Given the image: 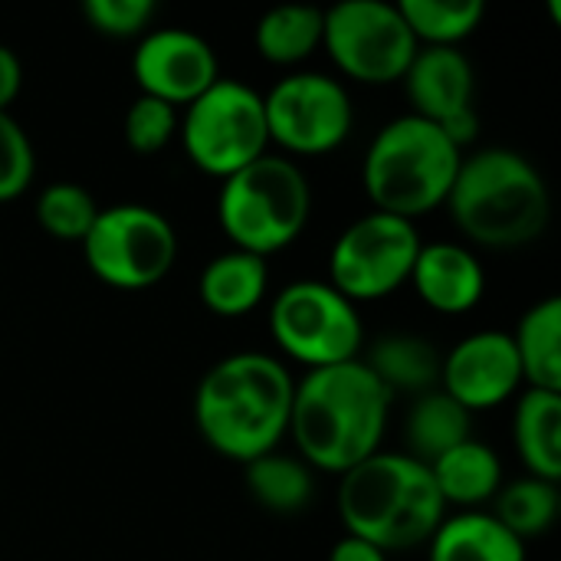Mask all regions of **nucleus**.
Here are the masks:
<instances>
[{"instance_id": "f257e3e1", "label": "nucleus", "mask_w": 561, "mask_h": 561, "mask_svg": "<svg viewBox=\"0 0 561 561\" xmlns=\"http://www.w3.org/2000/svg\"><path fill=\"white\" fill-rule=\"evenodd\" d=\"M391 404V391L362 358L306 371L296 381L289 414V437L299 447V460L309 470L348 473L381 450Z\"/></svg>"}, {"instance_id": "f03ea898", "label": "nucleus", "mask_w": 561, "mask_h": 561, "mask_svg": "<svg viewBox=\"0 0 561 561\" xmlns=\"http://www.w3.org/2000/svg\"><path fill=\"white\" fill-rule=\"evenodd\" d=\"M293 371L266 352H237L214 362L194 391V424L204 444L233 460L250 463L273 454L289 434Z\"/></svg>"}, {"instance_id": "7ed1b4c3", "label": "nucleus", "mask_w": 561, "mask_h": 561, "mask_svg": "<svg viewBox=\"0 0 561 561\" xmlns=\"http://www.w3.org/2000/svg\"><path fill=\"white\" fill-rule=\"evenodd\" d=\"M444 207L473 247L523 250L546 233L552 194L526 154L490 145L463 154Z\"/></svg>"}, {"instance_id": "20e7f679", "label": "nucleus", "mask_w": 561, "mask_h": 561, "mask_svg": "<svg viewBox=\"0 0 561 561\" xmlns=\"http://www.w3.org/2000/svg\"><path fill=\"white\" fill-rule=\"evenodd\" d=\"M335 506L345 536H358L385 556L427 546L447 516L431 467L401 450H378L342 473Z\"/></svg>"}, {"instance_id": "39448f33", "label": "nucleus", "mask_w": 561, "mask_h": 561, "mask_svg": "<svg viewBox=\"0 0 561 561\" xmlns=\"http://www.w3.org/2000/svg\"><path fill=\"white\" fill-rule=\"evenodd\" d=\"M460 161L463 151L434 122L408 112L371 138L362 161V187L378 214L414 224L447 204Z\"/></svg>"}, {"instance_id": "423d86ee", "label": "nucleus", "mask_w": 561, "mask_h": 561, "mask_svg": "<svg viewBox=\"0 0 561 561\" xmlns=\"http://www.w3.org/2000/svg\"><path fill=\"white\" fill-rule=\"evenodd\" d=\"M309 214L312 187L293 158L266 151L220 181L217 220L233 250L270 260L302 237Z\"/></svg>"}, {"instance_id": "0eeeda50", "label": "nucleus", "mask_w": 561, "mask_h": 561, "mask_svg": "<svg viewBox=\"0 0 561 561\" xmlns=\"http://www.w3.org/2000/svg\"><path fill=\"white\" fill-rule=\"evenodd\" d=\"M178 141L201 174L227 181L270 151L263 95L240 79L220 76L184 108Z\"/></svg>"}, {"instance_id": "6e6552de", "label": "nucleus", "mask_w": 561, "mask_h": 561, "mask_svg": "<svg viewBox=\"0 0 561 561\" xmlns=\"http://www.w3.org/2000/svg\"><path fill=\"white\" fill-rule=\"evenodd\" d=\"M79 247L89 273L118 293L151 289L178 263L174 224L148 204L99 207V217Z\"/></svg>"}, {"instance_id": "1a4fd4ad", "label": "nucleus", "mask_w": 561, "mask_h": 561, "mask_svg": "<svg viewBox=\"0 0 561 561\" xmlns=\"http://www.w3.org/2000/svg\"><path fill=\"white\" fill-rule=\"evenodd\" d=\"M270 335L276 348L312 368L355 362L365 345L358 306L348 302L325 279H296L273 296Z\"/></svg>"}, {"instance_id": "9d476101", "label": "nucleus", "mask_w": 561, "mask_h": 561, "mask_svg": "<svg viewBox=\"0 0 561 561\" xmlns=\"http://www.w3.org/2000/svg\"><path fill=\"white\" fill-rule=\"evenodd\" d=\"M322 46L335 69L362 85L401 82L421 49L398 3L388 0H342L329 7Z\"/></svg>"}, {"instance_id": "9b49d317", "label": "nucleus", "mask_w": 561, "mask_h": 561, "mask_svg": "<svg viewBox=\"0 0 561 561\" xmlns=\"http://www.w3.org/2000/svg\"><path fill=\"white\" fill-rule=\"evenodd\" d=\"M263 112L270 145H276L283 158L329 154L342 148L355 128V105L345 82L312 69L286 72L263 95Z\"/></svg>"}, {"instance_id": "f8f14e48", "label": "nucleus", "mask_w": 561, "mask_h": 561, "mask_svg": "<svg viewBox=\"0 0 561 561\" xmlns=\"http://www.w3.org/2000/svg\"><path fill=\"white\" fill-rule=\"evenodd\" d=\"M417 250L421 237L414 224L371 210L335 237L325 283L355 306L388 299L411 279Z\"/></svg>"}, {"instance_id": "ddd939ff", "label": "nucleus", "mask_w": 561, "mask_h": 561, "mask_svg": "<svg viewBox=\"0 0 561 561\" xmlns=\"http://www.w3.org/2000/svg\"><path fill=\"white\" fill-rule=\"evenodd\" d=\"M131 79L138 95L161 99L168 105H191L220 79L214 46L184 26L148 30L131 53Z\"/></svg>"}, {"instance_id": "4468645a", "label": "nucleus", "mask_w": 561, "mask_h": 561, "mask_svg": "<svg viewBox=\"0 0 561 561\" xmlns=\"http://www.w3.org/2000/svg\"><path fill=\"white\" fill-rule=\"evenodd\" d=\"M437 388L470 414L493 411L510 398H516L523 388V368L510 332L483 329L460 339L440 362Z\"/></svg>"}, {"instance_id": "2eb2a0df", "label": "nucleus", "mask_w": 561, "mask_h": 561, "mask_svg": "<svg viewBox=\"0 0 561 561\" xmlns=\"http://www.w3.org/2000/svg\"><path fill=\"white\" fill-rule=\"evenodd\" d=\"M408 283L427 309L440 316H463L480 306L486 293V270L470 247L437 240L421 243Z\"/></svg>"}, {"instance_id": "dca6fc26", "label": "nucleus", "mask_w": 561, "mask_h": 561, "mask_svg": "<svg viewBox=\"0 0 561 561\" xmlns=\"http://www.w3.org/2000/svg\"><path fill=\"white\" fill-rule=\"evenodd\" d=\"M401 82L411 102V115L434 125L463 108H473L477 72L467 53L454 46H421Z\"/></svg>"}, {"instance_id": "f3484780", "label": "nucleus", "mask_w": 561, "mask_h": 561, "mask_svg": "<svg viewBox=\"0 0 561 561\" xmlns=\"http://www.w3.org/2000/svg\"><path fill=\"white\" fill-rule=\"evenodd\" d=\"M434 486L444 506H457V513L483 510L503 486V463L500 454L483 440H463L460 447L447 450L431 463Z\"/></svg>"}, {"instance_id": "a211bd4d", "label": "nucleus", "mask_w": 561, "mask_h": 561, "mask_svg": "<svg viewBox=\"0 0 561 561\" xmlns=\"http://www.w3.org/2000/svg\"><path fill=\"white\" fill-rule=\"evenodd\" d=\"M197 293H201V302L207 312H214L220 319H240L266 299L270 263L263 256L230 247L227 253H217L204 266Z\"/></svg>"}, {"instance_id": "6ab92c4d", "label": "nucleus", "mask_w": 561, "mask_h": 561, "mask_svg": "<svg viewBox=\"0 0 561 561\" xmlns=\"http://www.w3.org/2000/svg\"><path fill=\"white\" fill-rule=\"evenodd\" d=\"M427 546V561H526V542H519L490 510L444 516Z\"/></svg>"}, {"instance_id": "aec40b11", "label": "nucleus", "mask_w": 561, "mask_h": 561, "mask_svg": "<svg viewBox=\"0 0 561 561\" xmlns=\"http://www.w3.org/2000/svg\"><path fill=\"white\" fill-rule=\"evenodd\" d=\"M365 368L394 394H427L440 385V362L444 355L437 345L417 332H388L381 335L368 355L362 358Z\"/></svg>"}, {"instance_id": "412c9836", "label": "nucleus", "mask_w": 561, "mask_h": 561, "mask_svg": "<svg viewBox=\"0 0 561 561\" xmlns=\"http://www.w3.org/2000/svg\"><path fill=\"white\" fill-rule=\"evenodd\" d=\"M513 440L516 454L529 477L561 480V394L529 388L519 394L513 411Z\"/></svg>"}, {"instance_id": "4be33fe9", "label": "nucleus", "mask_w": 561, "mask_h": 561, "mask_svg": "<svg viewBox=\"0 0 561 561\" xmlns=\"http://www.w3.org/2000/svg\"><path fill=\"white\" fill-rule=\"evenodd\" d=\"M523 385L561 394V299L549 296L523 312L516 332H510Z\"/></svg>"}, {"instance_id": "5701e85b", "label": "nucleus", "mask_w": 561, "mask_h": 561, "mask_svg": "<svg viewBox=\"0 0 561 561\" xmlns=\"http://www.w3.org/2000/svg\"><path fill=\"white\" fill-rule=\"evenodd\" d=\"M473 414L467 408H460L450 394H444L440 388L417 394L408 421H404V437H408V450L414 460L421 463H434L437 457H444L447 450L460 447L463 440L473 437Z\"/></svg>"}, {"instance_id": "b1692460", "label": "nucleus", "mask_w": 561, "mask_h": 561, "mask_svg": "<svg viewBox=\"0 0 561 561\" xmlns=\"http://www.w3.org/2000/svg\"><path fill=\"white\" fill-rule=\"evenodd\" d=\"M322 20L325 10L306 7V3H289V7H273L260 16L253 30V46L263 62L270 66H302L309 56L322 49Z\"/></svg>"}, {"instance_id": "393cba45", "label": "nucleus", "mask_w": 561, "mask_h": 561, "mask_svg": "<svg viewBox=\"0 0 561 561\" xmlns=\"http://www.w3.org/2000/svg\"><path fill=\"white\" fill-rule=\"evenodd\" d=\"M243 470H247L250 496L266 513L293 516V513H302L316 496V477L299 457L273 450V454H263V457L243 463Z\"/></svg>"}, {"instance_id": "a878e982", "label": "nucleus", "mask_w": 561, "mask_h": 561, "mask_svg": "<svg viewBox=\"0 0 561 561\" xmlns=\"http://www.w3.org/2000/svg\"><path fill=\"white\" fill-rule=\"evenodd\" d=\"M559 483L536 480V477H519L513 483H503L500 493L493 496V516L519 539H539L546 536L556 519H559Z\"/></svg>"}, {"instance_id": "bb28decb", "label": "nucleus", "mask_w": 561, "mask_h": 561, "mask_svg": "<svg viewBox=\"0 0 561 561\" xmlns=\"http://www.w3.org/2000/svg\"><path fill=\"white\" fill-rule=\"evenodd\" d=\"M417 46H454L473 36L486 16L483 0H401L398 3Z\"/></svg>"}, {"instance_id": "cd10ccee", "label": "nucleus", "mask_w": 561, "mask_h": 561, "mask_svg": "<svg viewBox=\"0 0 561 561\" xmlns=\"http://www.w3.org/2000/svg\"><path fill=\"white\" fill-rule=\"evenodd\" d=\"M99 217L95 197L76 181L46 184L36 197V224L59 243H82Z\"/></svg>"}, {"instance_id": "c85d7f7f", "label": "nucleus", "mask_w": 561, "mask_h": 561, "mask_svg": "<svg viewBox=\"0 0 561 561\" xmlns=\"http://www.w3.org/2000/svg\"><path fill=\"white\" fill-rule=\"evenodd\" d=\"M178 122L181 115L174 105L151 99V95H138L125 112L122 135L135 154H158L178 138Z\"/></svg>"}, {"instance_id": "c756f323", "label": "nucleus", "mask_w": 561, "mask_h": 561, "mask_svg": "<svg viewBox=\"0 0 561 561\" xmlns=\"http://www.w3.org/2000/svg\"><path fill=\"white\" fill-rule=\"evenodd\" d=\"M33 174H36V151L30 135L10 112H0V204L26 194Z\"/></svg>"}, {"instance_id": "7c9ffc66", "label": "nucleus", "mask_w": 561, "mask_h": 561, "mask_svg": "<svg viewBox=\"0 0 561 561\" xmlns=\"http://www.w3.org/2000/svg\"><path fill=\"white\" fill-rule=\"evenodd\" d=\"M82 16L108 39H141L154 23L158 7L154 0H85Z\"/></svg>"}, {"instance_id": "2f4dec72", "label": "nucleus", "mask_w": 561, "mask_h": 561, "mask_svg": "<svg viewBox=\"0 0 561 561\" xmlns=\"http://www.w3.org/2000/svg\"><path fill=\"white\" fill-rule=\"evenodd\" d=\"M20 89H23V62L10 46L0 43V112H10Z\"/></svg>"}, {"instance_id": "473e14b6", "label": "nucleus", "mask_w": 561, "mask_h": 561, "mask_svg": "<svg viewBox=\"0 0 561 561\" xmlns=\"http://www.w3.org/2000/svg\"><path fill=\"white\" fill-rule=\"evenodd\" d=\"M329 561H388V556H385L378 546H371V542H365V539H358V536H342V539L332 546Z\"/></svg>"}]
</instances>
